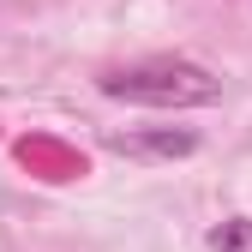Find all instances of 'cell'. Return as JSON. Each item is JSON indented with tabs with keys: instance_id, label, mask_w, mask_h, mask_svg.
Wrapping results in <instances>:
<instances>
[{
	"instance_id": "obj_1",
	"label": "cell",
	"mask_w": 252,
	"mask_h": 252,
	"mask_svg": "<svg viewBox=\"0 0 252 252\" xmlns=\"http://www.w3.org/2000/svg\"><path fill=\"white\" fill-rule=\"evenodd\" d=\"M102 96L114 102H144V108H204L222 96V78H210L192 60H138V66H114L102 72Z\"/></svg>"
},
{
	"instance_id": "obj_2",
	"label": "cell",
	"mask_w": 252,
	"mask_h": 252,
	"mask_svg": "<svg viewBox=\"0 0 252 252\" xmlns=\"http://www.w3.org/2000/svg\"><path fill=\"white\" fill-rule=\"evenodd\" d=\"M18 162L30 174H42V180H78L84 174V156L66 150V144H54V138H24L18 144Z\"/></svg>"
},
{
	"instance_id": "obj_3",
	"label": "cell",
	"mask_w": 252,
	"mask_h": 252,
	"mask_svg": "<svg viewBox=\"0 0 252 252\" xmlns=\"http://www.w3.org/2000/svg\"><path fill=\"white\" fill-rule=\"evenodd\" d=\"M108 144L120 156H186L198 138L192 132H108Z\"/></svg>"
},
{
	"instance_id": "obj_4",
	"label": "cell",
	"mask_w": 252,
	"mask_h": 252,
	"mask_svg": "<svg viewBox=\"0 0 252 252\" xmlns=\"http://www.w3.org/2000/svg\"><path fill=\"white\" fill-rule=\"evenodd\" d=\"M210 252H252V222H246V216L216 222V228H210Z\"/></svg>"
}]
</instances>
